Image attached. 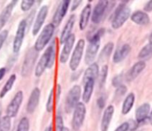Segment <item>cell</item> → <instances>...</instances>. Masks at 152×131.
Here are the masks:
<instances>
[{
    "mask_svg": "<svg viewBox=\"0 0 152 131\" xmlns=\"http://www.w3.org/2000/svg\"><path fill=\"white\" fill-rule=\"evenodd\" d=\"M75 35L72 33L65 42L63 48L61 51L60 56H59V61H60L61 63H66L68 59H69L70 55H71L73 47H74V43H75Z\"/></svg>",
    "mask_w": 152,
    "mask_h": 131,
    "instance_id": "obj_14",
    "label": "cell"
},
{
    "mask_svg": "<svg viewBox=\"0 0 152 131\" xmlns=\"http://www.w3.org/2000/svg\"><path fill=\"white\" fill-rule=\"evenodd\" d=\"M108 4L109 1L106 0L98 1L91 13V20L94 23L99 24L102 22L108 7Z\"/></svg>",
    "mask_w": 152,
    "mask_h": 131,
    "instance_id": "obj_11",
    "label": "cell"
},
{
    "mask_svg": "<svg viewBox=\"0 0 152 131\" xmlns=\"http://www.w3.org/2000/svg\"><path fill=\"white\" fill-rule=\"evenodd\" d=\"M108 66L107 65H103L102 68H101V71H99V87H102L105 84V82H106L107 76H108Z\"/></svg>",
    "mask_w": 152,
    "mask_h": 131,
    "instance_id": "obj_30",
    "label": "cell"
},
{
    "mask_svg": "<svg viewBox=\"0 0 152 131\" xmlns=\"http://www.w3.org/2000/svg\"><path fill=\"white\" fill-rule=\"evenodd\" d=\"M9 116H5L1 119L0 121V131H10L11 127V120Z\"/></svg>",
    "mask_w": 152,
    "mask_h": 131,
    "instance_id": "obj_31",
    "label": "cell"
},
{
    "mask_svg": "<svg viewBox=\"0 0 152 131\" xmlns=\"http://www.w3.org/2000/svg\"><path fill=\"white\" fill-rule=\"evenodd\" d=\"M99 74V68L96 63L94 62L93 64L90 65L88 68L86 70L83 75V83L86 84L89 80H96L98 78Z\"/></svg>",
    "mask_w": 152,
    "mask_h": 131,
    "instance_id": "obj_19",
    "label": "cell"
},
{
    "mask_svg": "<svg viewBox=\"0 0 152 131\" xmlns=\"http://www.w3.org/2000/svg\"><path fill=\"white\" fill-rule=\"evenodd\" d=\"M114 114V105H110L105 109L102 116V121H101L100 129L101 131H108L109 128L110 124L112 120L113 116Z\"/></svg>",
    "mask_w": 152,
    "mask_h": 131,
    "instance_id": "obj_17",
    "label": "cell"
},
{
    "mask_svg": "<svg viewBox=\"0 0 152 131\" xmlns=\"http://www.w3.org/2000/svg\"><path fill=\"white\" fill-rule=\"evenodd\" d=\"M75 22L76 16L74 14H72L70 16L69 19H68V22H66L63 30H62V33H61L59 41H60V43L62 44H65V42L66 41V40L68 39V37L72 34L71 32H72V30L73 28H74V25Z\"/></svg>",
    "mask_w": 152,
    "mask_h": 131,
    "instance_id": "obj_18",
    "label": "cell"
},
{
    "mask_svg": "<svg viewBox=\"0 0 152 131\" xmlns=\"http://www.w3.org/2000/svg\"><path fill=\"white\" fill-rule=\"evenodd\" d=\"M57 90H56V102L58 103L59 101V97H60L61 94V86L60 84H57Z\"/></svg>",
    "mask_w": 152,
    "mask_h": 131,
    "instance_id": "obj_44",
    "label": "cell"
},
{
    "mask_svg": "<svg viewBox=\"0 0 152 131\" xmlns=\"http://www.w3.org/2000/svg\"><path fill=\"white\" fill-rule=\"evenodd\" d=\"M149 42H152V33L149 36Z\"/></svg>",
    "mask_w": 152,
    "mask_h": 131,
    "instance_id": "obj_50",
    "label": "cell"
},
{
    "mask_svg": "<svg viewBox=\"0 0 152 131\" xmlns=\"http://www.w3.org/2000/svg\"><path fill=\"white\" fill-rule=\"evenodd\" d=\"M135 101V95L133 93H130L127 95V96L125 99L122 105V114L123 115H127L134 106Z\"/></svg>",
    "mask_w": 152,
    "mask_h": 131,
    "instance_id": "obj_26",
    "label": "cell"
},
{
    "mask_svg": "<svg viewBox=\"0 0 152 131\" xmlns=\"http://www.w3.org/2000/svg\"><path fill=\"white\" fill-rule=\"evenodd\" d=\"M48 13V6L43 5L39 10L38 13L37 15L35 21H34V25L32 28V34L33 36H37L39 32L41 30L42 27L44 25V22L45 21L46 17Z\"/></svg>",
    "mask_w": 152,
    "mask_h": 131,
    "instance_id": "obj_13",
    "label": "cell"
},
{
    "mask_svg": "<svg viewBox=\"0 0 152 131\" xmlns=\"http://www.w3.org/2000/svg\"><path fill=\"white\" fill-rule=\"evenodd\" d=\"M55 126H56V131H62V129L65 127L63 119L60 115L56 116L55 119Z\"/></svg>",
    "mask_w": 152,
    "mask_h": 131,
    "instance_id": "obj_36",
    "label": "cell"
},
{
    "mask_svg": "<svg viewBox=\"0 0 152 131\" xmlns=\"http://www.w3.org/2000/svg\"><path fill=\"white\" fill-rule=\"evenodd\" d=\"M1 105L0 103V121H1Z\"/></svg>",
    "mask_w": 152,
    "mask_h": 131,
    "instance_id": "obj_48",
    "label": "cell"
},
{
    "mask_svg": "<svg viewBox=\"0 0 152 131\" xmlns=\"http://www.w3.org/2000/svg\"><path fill=\"white\" fill-rule=\"evenodd\" d=\"M86 115V107L83 102H79L73 113L71 126L74 131H78L84 123Z\"/></svg>",
    "mask_w": 152,
    "mask_h": 131,
    "instance_id": "obj_7",
    "label": "cell"
},
{
    "mask_svg": "<svg viewBox=\"0 0 152 131\" xmlns=\"http://www.w3.org/2000/svg\"><path fill=\"white\" fill-rule=\"evenodd\" d=\"M54 30L55 26L52 23L48 24L43 28L39 36L37 37L34 46V48L37 52L42 50L47 46L53 36Z\"/></svg>",
    "mask_w": 152,
    "mask_h": 131,
    "instance_id": "obj_4",
    "label": "cell"
},
{
    "mask_svg": "<svg viewBox=\"0 0 152 131\" xmlns=\"http://www.w3.org/2000/svg\"><path fill=\"white\" fill-rule=\"evenodd\" d=\"M145 66H146V64L144 61L141 60L136 62L128 72L127 76H126V79L128 81L134 80L143 71V70L145 68Z\"/></svg>",
    "mask_w": 152,
    "mask_h": 131,
    "instance_id": "obj_20",
    "label": "cell"
},
{
    "mask_svg": "<svg viewBox=\"0 0 152 131\" xmlns=\"http://www.w3.org/2000/svg\"><path fill=\"white\" fill-rule=\"evenodd\" d=\"M151 106L148 103H144L138 107L135 112V119L138 123H141L145 121L150 114Z\"/></svg>",
    "mask_w": 152,
    "mask_h": 131,
    "instance_id": "obj_23",
    "label": "cell"
},
{
    "mask_svg": "<svg viewBox=\"0 0 152 131\" xmlns=\"http://www.w3.org/2000/svg\"><path fill=\"white\" fill-rule=\"evenodd\" d=\"M70 4H71L70 0H64V1H61L60 4H59L57 9L55 11L53 19H52V24L54 25L55 28L60 25L62 21L63 20L64 17L65 16L68 10Z\"/></svg>",
    "mask_w": 152,
    "mask_h": 131,
    "instance_id": "obj_12",
    "label": "cell"
},
{
    "mask_svg": "<svg viewBox=\"0 0 152 131\" xmlns=\"http://www.w3.org/2000/svg\"><path fill=\"white\" fill-rule=\"evenodd\" d=\"M81 93V87L77 84L73 86L70 89L68 94H67L65 104V110L67 114H71L74 111L77 104L80 102Z\"/></svg>",
    "mask_w": 152,
    "mask_h": 131,
    "instance_id": "obj_5",
    "label": "cell"
},
{
    "mask_svg": "<svg viewBox=\"0 0 152 131\" xmlns=\"http://www.w3.org/2000/svg\"><path fill=\"white\" fill-rule=\"evenodd\" d=\"M62 131H69V129H68V127H64L63 129H62Z\"/></svg>",
    "mask_w": 152,
    "mask_h": 131,
    "instance_id": "obj_49",
    "label": "cell"
},
{
    "mask_svg": "<svg viewBox=\"0 0 152 131\" xmlns=\"http://www.w3.org/2000/svg\"><path fill=\"white\" fill-rule=\"evenodd\" d=\"M54 90L51 89L49 93L47 103H46V111L48 113H51L53 109V104H54Z\"/></svg>",
    "mask_w": 152,
    "mask_h": 131,
    "instance_id": "obj_32",
    "label": "cell"
},
{
    "mask_svg": "<svg viewBox=\"0 0 152 131\" xmlns=\"http://www.w3.org/2000/svg\"><path fill=\"white\" fill-rule=\"evenodd\" d=\"M38 52L34 48H31L25 55L23 64L21 70V75L22 77H28L32 72L37 60Z\"/></svg>",
    "mask_w": 152,
    "mask_h": 131,
    "instance_id": "obj_8",
    "label": "cell"
},
{
    "mask_svg": "<svg viewBox=\"0 0 152 131\" xmlns=\"http://www.w3.org/2000/svg\"><path fill=\"white\" fill-rule=\"evenodd\" d=\"M144 10L146 12L152 11V0H151V1H148V2L145 4V7H144Z\"/></svg>",
    "mask_w": 152,
    "mask_h": 131,
    "instance_id": "obj_43",
    "label": "cell"
},
{
    "mask_svg": "<svg viewBox=\"0 0 152 131\" xmlns=\"http://www.w3.org/2000/svg\"><path fill=\"white\" fill-rule=\"evenodd\" d=\"M131 20L139 25H146L150 22V17L145 12L137 10L131 16Z\"/></svg>",
    "mask_w": 152,
    "mask_h": 131,
    "instance_id": "obj_24",
    "label": "cell"
},
{
    "mask_svg": "<svg viewBox=\"0 0 152 131\" xmlns=\"http://www.w3.org/2000/svg\"><path fill=\"white\" fill-rule=\"evenodd\" d=\"M103 33L104 29H100L89 39V42L85 55V62L87 65H90L94 63V61L99 51L101 43V37Z\"/></svg>",
    "mask_w": 152,
    "mask_h": 131,
    "instance_id": "obj_1",
    "label": "cell"
},
{
    "mask_svg": "<svg viewBox=\"0 0 152 131\" xmlns=\"http://www.w3.org/2000/svg\"><path fill=\"white\" fill-rule=\"evenodd\" d=\"M127 87L124 84H122L121 86L118 87L117 88L115 91V94H114V96H115L116 99H118V98L123 97V96H125L126 93H127Z\"/></svg>",
    "mask_w": 152,
    "mask_h": 131,
    "instance_id": "obj_35",
    "label": "cell"
},
{
    "mask_svg": "<svg viewBox=\"0 0 152 131\" xmlns=\"http://www.w3.org/2000/svg\"><path fill=\"white\" fill-rule=\"evenodd\" d=\"M152 56V42L145 44L140 50L138 54V58L142 59H146Z\"/></svg>",
    "mask_w": 152,
    "mask_h": 131,
    "instance_id": "obj_28",
    "label": "cell"
},
{
    "mask_svg": "<svg viewBox=\"0 0 152 131\" xmlns=\"http://www.w3.org/2000/svg\"><path fill=\"white\" fill-rule=\"evenodd\" d=\"M82 1H81V0H77V1L74 0V1H72V4H71V11H74L75 10H77L79 6H80V4L82 3Z\"/></svg>",
    "mask_w": 152,
    "mask_h": 131,
    "instance_id": "obj_42",
    "label": "cell"
},
{
    "mask_svg": "<svg viewBox=\"0 0 152 131\" xmlns=\"http://www.w3.org/2000/svg\"><path fill=\"white\" fill-rule=\"evenodd\" d=\"M16 76L15 75V74H12V75L9 77V79L7 80L5 84H4V87H2L1 90L0 91V98H1V99L4 98V96H5V95L11 90L13 84H14L15 82H16Z\"/></svg>",
    "mask_w": 152,
    "mask_h": 131,
    "instance_id": "obj_27",
    "label": "cell"
},
{
    "mask_svg": "<svg viewBox=\"0 0 152 131\" xmlns=\"http://www.w3.org/2000/svg\"><path fill=\"white\" fill-rule=\"evenodd\" d=\"M27 28V22L25 19H22L20 21L18 25L17 30H16V35H15L13 43V53H18L20 50L22 46L24 38L25 35V31Z\"/></svg>",
    "mask_w": 152,
    "mask_h": 131,
    "instance_id": "obj_9",
    "label": "cell"
},
{
    "mask_svg": "<svg viewBox=\"0 0 152 131\" xmlns=\"http://www.w3.org/2000/svg\"><path fill=\"white\" fill-rule=\"evenodd\" d=\"M91 16V5L88 4L85 6L80 14L79 27L81 31H84L87 28Z\"/></svg>",
    "mask_w": 152,
    "mask_h": 131,
    "instance_id": "obj_22",
    "label": "cell"
},
{
    "mask_svg": "<svg viewBox=\"0 0 152 131\" xmlns=\"http://www.w3.org/2000/svg\"><path fill=\"white\" fill-rule=\"evenodd\" d=\"M117 7L113 15L112 22H111V27L114 29H119L121 28L129 19V18L132 16V10L129 7L126 5V3L129 1H122Z\"/></svg>",
    "mask_w": 152,
    "mask_h": 131,
    "instance_id": "obj_3",
    "label": "cell"
},
{
    "mask_svg": "<svg viewBox=\"0 0 152 131\" xmlns=\"http://www.w3.org/2000/svg\"><path fill=\"white\" fill-rule=\"evenodd\" d=\"M114 44L113 42H108L102 48V51H101L100 56L99 58L102 60H105L108 59L110 56H111V53H112L113 50H114Z\"/></svg>",
    "mask_w": 152,
    "mask_h": 131,
    "instance_id": "obj_29",
    "label": "cell"
},
{
    "mask_svg": "<svg viewBox=\"0 0 152 131\" xmlns=\"http://www.w3.org/2000/svg\"><path fill=\"white\" fill-rule=\"evenodd\" d=\"M86 41L83 39H80L77 41L75 47L74 49L72 55H71V59L69 61V68L71 71H77L78 67L80 66V62L83 59V52H84Z\"/></svg>",
    "mask_w": 152,
    "mask_h": 131,
    "instance_id": "obj_6",
    "label": "cell"
},
{
    "mask_svg": "<svg viewBox=\"0 0 152 131\" xmlns=\"http://www.w3.org/2000/svg\"><path fill=\"white\" fill-rule=\"evenodd\" d=\"M45 131H53V129H52V127L51 126H48V127H46L45 130Z\"/></svg>",
    "mask_w": 152,
    "mask_h": 131,
    "instance_id": "obj_47",
    "label": "cell"
},
{
    "mask_svg": "<svg viewBox=\"0 0 152 131\" xmlns=\"http://www.w3.org/2000/svg\"><path fill=\"white\" fill-rule=\"evenodd\" d=\"M122 82H123V78H122L121 74L116 76L114 77V79L112 80V85L117 88V87H120V86H121L123 84Z\"/></svg>",
    "mask_w": 152,
    "mask_h": 131,
    "instance_id": "obj_37",
    "label": "cell"
},
{
    "mask_svg": "<svg viewBox=\"0 0 152 131\" xmlns=\"http://www.w3.org/2000/svg\"><path fill=\"white\" fill-rule=\"evenodd\" d=\"M131 52V46L129 44H124L116 50L113 56V62L120 63L124 60Z\"/></svg>",
    "mask_w": 152,
    "mask_h": 131,
    "instance_id": "obj_21",
    "label": "cell"
},
{
    "mask_svg": "<svg viewBox=\"0 0 152 131\" xmlns=\"http://www.w3.org/2000/svg\"><path fill=\"white\" fill-rule=\"evenodd\" d=\"M94 80H89L84 84V90H83V101L84 104L89 103L91 101L94 92Z\"/></svg>",
    "mask_w": 152,
    "mask_h": 131,
    "instance_id": "obj_25",
    "label": "cell"
},
{
    "mask_svg": "<svg viewBox=\"0 0 152 131\" xmlns=\"http://www.w3.org/2000/svg\"><path fill=\"white\" fill-rule=\"evenodd\" d=\"M17 1H18L16 0L10 1L0 13V32L11 16L12 12H13L15 5L17 4Z\"/></svg>",
    "mask_w": 152,
    "mask_h": 131,
    "instance_id": "obj_16",
    "label": "cell"
},
{
    "mask_svg": "<svg viewBox=\"0 0 152 131\" xmlns=\"http://www.w3.org/2000/svg\"><path fill=\"white\" fill-rule=\"evenodd\" d=\"M56 59V52L53 46H49L39 60L35 68V76L40 77L47 68H51Z\"/></svg>",
    "mask_w": 152,
    "mask_h": 131,
    "instance_id": "obj_2",
    "label": "cell"
},
{
    "mask_svg": "<svg viewBox=\"0 0 152 131\" xmlns=\"http://www.w3.org/2000/svg\"><path fill=\"white\" fill-rule=\"evenodd\" d=\"M23 92L22 90H19L15 94L13 99L7 105V110H6V114H7L6 116L10 118H13L17 115L19 108L22 105V101H23Z\"/></svg>",
    "mask_w": 152,
    "mask_h": 131,
    "instance_id": "obj_10",
    "label": "cell"
},
{
    "mask_svg": "<svg viewBox=\"0 0 152 131\" xmlns=\"http://www.w3.org/2000/svg\"><path fill=\"white\" fill-rule=\"evenodd\" d=\"M96 105L99 109H102L105 106V98L104 96H99L96 100Z\"/></svg>",
    "mask_w": 152,
    "mask_h": 131,
    "instance_id": "obj_39",
    "label": "cell"
},
{
    "mask_svg": "<svg viewBox=\"0 0 152 131\" xmlns=\"http://www.w3.org/2000/svg\"><path fill=\"white\" fill-rule=\"evenodd\" d=\"M129 130V123L128 122H124L123 124H120V126L117 127L114 131H128Z\"/></svg>",
    "mask_w": 152,
    "mask_h": 131,
    "instance_id": "obj_41",
    "label": "cell"
},
{
    "mask_svg": "<svg viewBox=\"0 0 152 131\" xmlns=\"http://www.w3.org/2000/svg\"><path fill=\"white\" fill-rule=\"evenodd\" d=\"M30 130V122L29 120L26 117H23L19 121L18 124L16 131H29Z\"/></svg>",
    "mask_w": 152,
    "mask_h": 131,
    "instance_id": "obj_33",
    "label": "cell"
},
{
    "mask_svg": "<svg viewBox=\"0 0 152 131\" xmlns=\"http://www.w3.org/2000/svg\"><path fill=\"white\" fill-rule=\"evenodd\" d=\"M148 119H149V122L151 123V124L152 125V110L149 114V116H148Z\"/></svg>",
    "mask_w": 152,
    "mask_h": 131,
    "instance_id": "obj_46",
    "label": "cell"
},
{
    "mask_svg": "<svg viewBox=\"0 0 152 131\" xmlns=\"http://www.w3.org/2000/svg\"><path fill=\"white\" fill-rule=\"evenodd\" d=\"M7 36H8V31H7V30H4V31L0 32V50H1L3 44H4V41H5Z\"/></svg>",
    "mask_w": 152,
    "mask_h": 131,
    "instance_id": "obj_38",
    "label": "cell"
},
{
    "mask_svg": "<svg viewBox=\"0 0 152 131\" xmlns=\"http://www.w3.org/2000/svg\"><path fill=\"white\" fill-rule=\"evenodd\" d=\"M5 74H6V68H0V81L4 78Z\"/></svg>",
    "mask_w": 152,
    "mask_h": 131,
    "instance_id": "obj_45",
    "label": "cell"
},
{
    "mask_svg": "<svg viewBox=\"0 0 152 131\" xmlns=\"http://www.w3.org/2000/svg\"><path fill=\"white\" fill-rule=\"evenodd\" d=\"M35 0H23L21 2V10L22 11H28L35 3Z\"/></svg>",
    "mask_w": 152,
    "mask_h": 131,
    "instance_id": "obj_34",
    "label": "cell"
},
{
    "mask_svg": "<svg viewBox=\"0 0 152 131\" xmlns=\"http://www.w3.org/2000/svg\"><path fill=\"white\" fill-rule=\"evenodd\" d=\"M40 95H41V91L38 87H35L31 92L26 107L27 112L29 114H34V111L37 109L39 102Z\"/></svg>",
    "mask_w": 152,
    "mask_h": 131,
    "instance_id": "obj_15",
    "label": "cell"
},
{
    "mask_svg": "<svg viewBox=\"0 0 152 131\" xmlns=\"http://www.w3.org/2000/svg\"><path fill=\"white\" fill-rule=\"evenodd\" d=\"M129 130L131 131H134L136 130V129L137 128L138 124L139 123L136 121V120H130V122H129Z\"/></svg>",
    "mask_w": 152,
    "mask_h": 131,
    "instance_id": "obj_40",
    "label": "cell"
}]
</instances>
